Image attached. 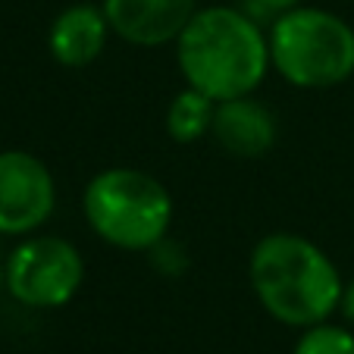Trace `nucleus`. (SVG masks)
Instances as JSON below:
<instances>
[{"label":"nucleus","instance_id":"f257e3e1","mask_svg":"<svg viewBox=\"0 0 354 354\" xmlns=\"http://www.w3.org/2000/svg\"><path fill=\"white\" fill-rule=\"evenodd\" d=\"M176 63L188 88L210 100L254 94L270 69V38L235 7H201L176 41Z\"/></svg>","mask_w":354,"mask_h":354},{"label":"nucleus","instance_id":"f03ea898","mask_svg":"<svg viewBox=\"0 0 354 354\" xmlns=\"http://www.w3.org/2000/svg\"><path fill=\"white\" fill-rule=\"evenodd\" d=\"M248 279L261 308L295 329L326 323L339 310L342 273L320 245L295 232H270L251 251Z\"/></svg>","mask_w":354,"mask_h":354},{"label":"nucleus","instance_id":"7ed1b4c3","mask_svg":"<svg viewBox=\"0 0 354 354\" xmlns=\"http://www.w3.org/2000/svg\"><path fill=\"white\" fill-rule=\"evenodd\" d=\"M82 210L100 241L120 251H151L173 226V194L157 176L110 167L88 179Z\"/></svg>","mask_w":354,"mask_h":354},{"label":"nucleus","instance_id":"20e7f679","mask_svg":"<svg viewBox=\"0 0 354 354\" xmlns=\"http://www.w3.org/2000/svg\"><path fill=\"white\" fill-rule=\"evenodd\" d=\"M270 66L295 88L326 91L354 75V28L339 13L295 7L273 19Z\"/></svg>","mask_w":354,"mask_h":354},{"label":"nucleus","instance_id":"39448f33","mask_svg":"<svg viewBox=\"0 0 354 354\" xmlns=\"http://www.w3.org/2000/svg\"><path fill=\"white\" fill-rule=\"evenodd\" d=\"M3 273H7V292L19 304L54 310L79 295L85 279V261L79 248L60 235H32L10 254Z\"/></svg>","mask_w":354,"mask_h":354},{"label":"nucleus","instance_id":"423d86ee","mask_svg":"<svg viewBox=\"0 0 354 354\" xmlns=\"http://www.w3.org/2000/svg\"><path fill=\"white\" fill-rule=\"evenodd\" d=\"M57 207V182L28 151H0V235H32Z\"/></svg>","mask_w":354,"mask_h":354},{"label":"nucleus","instance_id":"0eeeda50","mask_svg":"<svg viewBox=\"0 0 354 354\" xmlns=\"http://www.w3.org/2000/svg\"><path fill=\"white\" fill-rule=\"evenodd\" d=\"M100 7L110 32L135 47L176 44L201 10L198 0H104Z\"/></svg>","mask_w":354,"mask_h":354},{"label":"nucleus","instance_id":"6e6552de","mask_svg":"<svg viewBox=\"0 0 354 354\" xmlns=\"http://www.w3.org/2000/svg\"><path fill=\"white\" fill-rule=\"evenodd\" d=\"M276 116L267 104L254 100L251 94L232 100H220L214 110L210 138L235 160H261L276 145Z\"/></svg>","mask_w":354,"mask_h":354},{"label":"nucleus","instance_id":"1a4fd4ad","mask_svg":"<svg viewBox=\"0 0 354 354\" xmlns=\"http://www.w3.org/2000/svg\"><path fill=\"white\" fill-rule=\"evenodd\" d=\"M110 22L104 16V7L97 3H69L50 22L47 32V47L60 66L66 69H85L94 60H100L110 38Z\"/></svg>","mask_w":354,"mask_h":354},{"label":"nucleus","instance_id":"9d476101","mask_svg":"<svg viewBox=\"0 0 354 354\" xmlns=\"http://www.w3.org/2000/svg\"><path fill=\"white\" fill-rule=\"evenodd\" d=\"M214 110H216V100H210L207 94H201L185 85L169 100L167 116H163V129H167V135L176 145H194V141L210 135Z\"/></svg>","mask_w":354,"mask_h":354},{"label":"nucleus","instance_id":"9b49d317","mask_svg":"<svg viewBox=\"0 0 354 354\" xmlns=\"http://www.w3.org/2000/svg\"><path fill=\"white\" fill-rule=\"evenodd\" d=\"M292 354H354V333L333 323H317L301 333Z\"/></svg>","mask_w":354,"mask_h":354},{"label":"nucleus","instance_id":"f8f14e48","mask_svg":"<svg viewBox=\"0 0 354 354\" xmlns=\"http://www.w3.org/2000/svg\"><path fill=\"white\" fill-rule=\"evenodd\" d=\"M261 10H267V13H286V10H295V7H301L304 0H254Z\"/></svg>","mask_w":354,"mask_h":354},{"label":"nucleus","instance_id":"ddd939ff","mask_svg":"<svg viewBox=\"0 0 354 354\" xmlns=\"http://www.w3.org/2000/svg\"><path fill=\"white\" fill-rule=\"evenodd\" d=\"M339 310L345 314V320L354 323V279L342 288V301H339Z\"/></svg>","mask_w":354,"mask_h":354},{"label":"nucleus","instance_id":"4468645a","mask_svg":"<svg viewBox=\"0 0 354 354\" xmlns=\"http://www.w3.org/2000/svg\"><path fill=\"white\" fill-rule=\"evenodd\" d=\"M7 286V273H3V267H0V288Z\"/></svg>","mask_w":354,"mask_h":354}]
</instances>
